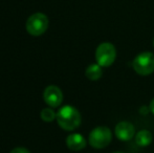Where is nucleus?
I'll use <instances>...</instances> for the list:
<instances>
[{"label":"nucleus","instance_id":"f257e3e1","mask_svg":"<svg viewBox=\"0 0 154 153\" xmlns=\"http://www.w3.org/2000/svg\"><path fill=\"white\" fill-rule=\"evenodd\" d=\"M81 115L79 110L72 106H64L58 111L57 122L62 129L72 131L81 125Z\"/></svg>","mask_w":154,"mask_h":153},{"label":"nucleus","instance_id":"f03ea898","mask_svg":"<svg viewBox=\"0 0 154 153\" xmlns=\"http://www.w3.org/2000/svg\"><path fill=\"white\" fill-rule=\"evenodd\" d=\"M112 141V133L108 127L99 126L92 129L88 136L89 145L94 149H104L108 147Z\"/></svg>","mask_w":154,"mask_h":153},{"label":"nucleus","instance_id":"7ed1b4c3","mask_svg":"<svg viewBox=\"0 0 154 153\" xmlns=\"http://www.w3.org/2000/svg\"><path fill=\"white\" fill-rule=\"evenodd\" d=\"M134 72L140 76H149L154 72V54L143 51L138 54L132 61Z\"/></svg>","mask_w":154,"mask_h":153},{"label":"nucleus","instance_id":"20e7f679","mask_svg":"<svg viewBox=\"0 0 154 153\" xmlns=\"http://www.w3.org/2000/svg\"><path fill=\"white\" fill-rule=\"evenodd\" d=\"M116 59V49L110 42H103L95 49V61L102 67H109Z\"/></svg>","mask_w":154,"mask_h":153},{"label":"nucleus","instance_id":"39448f33","mask_svg":"<svg viewBox=\"0 0 154 153\" xmlns=\"http://www.w3.org/2000/svg\"><path fill=\"white\" fill-rule=\"evenodd\" d=\"M48 18L42 13L32 15L26 21V31L29 35L38 37L46 32L48 29Z\"/></svg>","mask_w":154,"mask_h":153},{"label":"nucleus","instance_id":"423d86ee","mask_svg":"<svg viewBox=\"0 0 154 153\" xmlns=\"http://www.w3.org/2000/svg\"><path fill=\"white\" fill-rule=\"evenodd\" d=\"M43 99L48 106L56 108V107L61 105L63 101V93L58 86L51 85L45 88L44 93H43Z\"/></svg>","mask_w":154,"mask_h":153},{"label":"nucleus","instance_id":"0eeeda50","mask_svg":"<svg viewBox=\"0 0 154 153\" xmlns=\"http://www.w3.org/2000/svg\"><path fill=\"white\" fill-rule=\"evenodd\" d=\"M114 133L120 141L127 142L135 136V127L132 123L128 122V121H122L116 124Z\"/></svg>","mask_w":154,"mask_h":153},{"label":"nucleus","instance_id":"6e6552de","mask_svg":"<svg viewBox=\"0 0 154 153\" xmlns=\"http://www.w3.org/2000/svg\"><path fill=\"white\" fill-rule=\"evenodd\" d=\"M66 145L72 151H80L86 147V141L84 136L80 133H73L67 136Z\"/></svg>","mask_w":154,"mask_h":153},{"label":"nucleus","instance_id":"1a4fd4ad","mask_svg":"<svg viewBox=\"0 0 154 153\" xmlns=\"http://www.w3.org/2000/svg\"><path fill=\"white\" fill-rule=\"evenodd\" d=\"M152 139H153L152 133L149 130H146V129L140 130L135 135V143L140 147H148L152 143Z\"/></svg>","mask_w":154,"mask_h":153},{"label":"nucleus","instance_id":"9d476101","mask_svg":"<svg viewBox=\"0 0 154 153\" xmlns=\"http://www.w3.org/2000/svg\"><path fill=\"white\" fill-rule=\"evenodd\" d=\"M85 76L90 81H97L103 76V70H102V66L99 65L97 63L90 64L85 70Z\"/></svg>","mask_w":154,"mask_h":153},{"label":"nucleus","instance_id":"9b49d317","mask_svg":"<svg viewBox=\"0 0 154 153\" xmlns=\"http://www.w3.org/2000/svg\"><path fill=\"white\" fill-rule=\"evenodd\" d=\"M41 118H42L44 122H53L55 118H57V115L55 113V111L51 108H44L41 111Z\"/></svg>","mask_w":154,"mask_h":153},{"label":"nucleus","instance_id":"f8f14e48","mask_svg":"<svg viewBox=\"0 0 154 153\" xmlns=\"http://www.w3.org/2000/svg\"><path fill=\"white\" fill-rule=\"evenodd\" d=\"M11 153H31V152L23 147H17V148H15V149H13L12 151H11Z\"/></svg>","mask_w":154,"mask_h":153},{"label":"nucleus","instance_id":"ddd939ff","mask_svg":"<svg viewBox=\"0 0 154 153\" xmlns=\"http://www.w3.org/2000/svg\"><path fill=\"white\" fill-rule=\"evenodd\" d=\"M149 108H150V111L154 115V99L150 102V106H149Z\"/></svg>","mask_w":154,"mask_h":153},{"label":"nucleus","instance_id":"4468645a","mask_svg":"<svg viewBox=\"0 0 154 153\" xmlns=\"http://www.w3.org/2000/svg\"><path fill=\"white\" fill-rule=\"evenodd\" d=\"M112 153H125V152H122V151H114V152H112Z\"/></svg>","mask_w":154,"mask_h":153},{"label":"nucleus","instance_id":"2eb2a0df","mask_svg":"<svg viewBox=\"0 0 154 153\" xmlns=\"http://www.w3.org/2000/svg\"><path fill=\"white\" fill-rule=\"evenodd\" d=\"M153 45H154V40H153Z\"/></svg>","mask_w":154,"mask_h":153}]
</instances>
